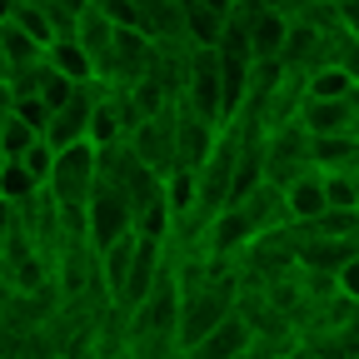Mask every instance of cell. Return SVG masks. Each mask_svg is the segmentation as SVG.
Returning a JSON list of instances; mask_svg holds the SVG:
<instances>
[{
  "mask_svg": "<svg viewBox=\"0 0 359 359\" xmlns=\"http://www.w3.org/2000/svg\"><path fill=\"white\" fill-rule=\"evenodd\" d=\"M309 130L299 120H280L264 130L259 140V160H264V180H275V185H290L294 175L314 170V150H309Z\"/></svg>",
  "mask_w": 359,
  "mask_h": 359,
  "instance_id": "cell-1",
  "label": "cell"
},
{
  "mask_svg": "<svg viewBox=\"0 0 359 359\" xmlns=\"http://www.w3.org/2000/svg\"><path fill=\"white\" fill-rule=\"evenodd\" d=\"M180 105L224 130V85H219V55H215V45H195L190 70H185V90H180Z\"/></svg>",
  "mask_w": 359,
  "mask_h": 359,
  "instance_id": "cell-2",
  "label": "cell"
},
{
  "mask_svg": "<svg viewBox=\"0 0 359 359\" xmlns=\"http://www.w3.org/2000/svg\"><path fill=\"white\" fill-rule=\"evenodd\" d=\"M45 190H50L55 205H85L90 190H95V145L80 140V145L55 150V165H50Z\"/></svg>",
  "mask_w": 359,
  "mask_h": 359,
  "instance_id": "cell-3",
  "label": "cell"
},
{
  "mask_svg": "<svg viewBox=\"0 0 359 359\" xmlns=\"http://www.w3.org/2000/svg\"><path fill=\"white\" fill-rule=\"evenodd\" d=\"M150 55H155V40L140 25H115V40H110V55L100 65V80L115 85V90H130L135 80L150 75Z\"/></svg>",
  "mask_w": 359,
  "mask_h": 359,
  "instance_id": "cell-4",
  "label": "cell"
},
{
  "mask_svg": "<svg viewBox=\"0 0 359 359\" xmlns=\"http://www.w3.org/2000/svg\"><path fill=\"white\" fill-rule=\"evenodd\" d=\"M130 230H135L130 200L115 185H95V190H90V200H85V240L95 245V250H105V245H115Z\"/></svg>",
  "mask_w": 359,
  "mask_h": 359,
  "instance_id": "cell-5",
  "label": "cell"
},
{
  "mask_svg": "<svg viewBox=\"0 0 359 359\" xmlns=\"http://www.w3.org/2000/svg\"><path fill=\"white\" fill-rule=\"evenodd\" d=\"M175 120H180V100H175L170 110L140 120V125L125 135V145L135 150V160L150 165L155 175H170V170H175Z\"/></svg>",
  "mask_w": 359,
  "mask_h": 359,
  "instance_id": "cell-6",
  "label": "cell"
},
{
  "mask_svg": "<svg viewBox=\"0 0 359 359\" xmlns=\"http://www.w3.org/2000/svg\"><path fill=\"white\" fill-rule=\"evenodd\" d=\"M255 320H250V309H230V314H224V320L215 325V330H205L190 349H185V359H240L250 344H255Z\"/></svg>",
  "mask_w": 359,
  "mask_h": 359,
  "instance_id": "cell-7",
  "label": "cell"
},
{
  "mask_svg": "<svg viewBox=\"0 0 359 359\" xmlns=\"http://www.w3.org/2000/svg\"><path fill=\"white\" fill-rule=\"evenodd\" d=\"M294 120L320 140V135H359V90L354 95H334V100H314L304 95Z\"/></svg>",
  "mask_w": 359,
  "mask_h": 359,
  "instance_id": "cell-8",
  "label": "cell"
},
{
  "mask_svg": "<svg viewBox=\"0 0 359 359\" xmlns=\"http://www.w3.org/2000/svg\"><path fill=\"white\" fill-rule=\"evenodd\" d=\"M95 85L100 80H80L75 95L60 110H50V125H45V145H50V150H65V145L90 140V105H95Z\"/></svg>",
  "mask_w": 359,
  "mask_h": 359,
  "instance_id": "cell-9",
  "label": "cell"
},
{
  "mask_svg": "<svg viewBox=\"0 0 359 359\" xmlns=\"http://www.w3.org/2000/svg\"><path fill=\"white\" fill-rule=\"evenodd\" d=\"M240 219L250 224V235H275V230H290V210H285V190L275 180H259L250 195L235 200Z\"/></svg>",
  "mask_w": 359,
  "mask_h": 359,
  "instance_id": "cell-10",
  "label": "cell"
},
{
  "mask_svg": "<svg viewBox=\"0 0 359 359\" xmlns=\"http://www.w3.org/2000/svg\"><path fill=\"white\" fill-rule=\"evenodd\" d=\"M165 264H170V245L140 235V250H135V259H130V280H125V294H120V314H130L135 304L150 294V285L165 275Z\"/></svg>",
  "mask_w": 359,
  "mask_h": 359,
  "instance_id": "cell-11",
  "label": "cell"
},
{
  "mask_svg": "<svg viewBox=\"0 0 359 359\" xmlns=\"http://www.w3.org/2000/svg\"><path fill=\"white\" fill-rule=\"evenodd\" d=\"M135 250H140V230H130V235H120L115 245L95 250V275H100V290H105V299H110L115 309H120V294H125V280H130Z\"/></svg>",
  "mask_w": 359,
  "mask_h": 359,
  "instance_id": "cell-12",
  "label": "cell"
},
{
  "mask_svg": "<svg viewBox=\"0 0 359 359\" xmlns=\"http://www.w3.org/2000/svg\"><path fill=\"white\" fill-rule=\"evenodd\" d=\"M285 190V210H290V224H309V219H320L330 205H325V175L320 170H304V175H294L290 185H280Z\"/></svg>",
  "mask_w": 359,
  "mask_h": 359,
  "instance_id": "cell-13",
  "label": "cell"
},
{
  "mask_svg": "<svg viewBox=\"0 0 359 359\" xmlns=\"http://www.w3.org/2000/svg\"><path fill=\"white\" fill-rule=\"evenodd\" d=\"M70 40H80V50L90 55V65H95V80H100V65H105V55H110V40H115V20L100 15V11H85Z\"/></svg>",
  "mask_w": 359,
  "mask_h": 359,
  "instance_id": "cell-14",
  "label": "cell"
},
{
  "mask_svg": "<svg viewBox=\"0 0 359 359\" xmlns=\"http://www.w3.org/2000/svg\"><path fill=\"white\" fill-rule=\"evenodd\" d=\"M45 65L60 70L65 80H95V65H90V55L80 50V40H50V50H45Z\"/></svg>",
  "mask_w": 359,
  "mask_h": 359,
  "instance_id": "cell-15",
  "label": "cell"
},
{
  "mask_svg": "<svg viewBox=\"0 0 359 359\" xmlns=\"http://www.w3.org/2000/svg\"><path fill=\"white\" fill-rule=\"evenodd\" d=\"M0 50H6L11 70H25V65L45 60V45H40L35 35H25V30H20L15 20H0Z\"/></svg>",
  "mask_w": 359,
  "mask_h": 359,
  "instance_id": "cell-16",
  "label": "cell"
},
{
  "mask_svg": "<svg viewBox=\"0 0 359 359\" xmlns=\"http://www.w3.org/2000/svg\"><path fill=\"white\" fill-rule=\"evenodd\" d=\"M35 190H45V185L25 170V160H6V165H0V200L20 205V200H30Z\"/></svg>",
  "mask_w": 359,
  "mask_h": 359,
  "instance_id": "cell-17",
  "label": "cell"
},
{
  "mask_svg": "<svg viewBox=\"0 0 359 359\" xmlns=\"http://www.w3.org/2000/svg\"><path fill=\"white\" fill-rule=\"evenodd\" d=\"M35 140H40V130H30L15 110H11L6 120H0V160H20Z\"/></svg>",
  "mask_w": 359,
  "mask_h": 359,
  "instance_id": "cell-18",
  "label": "cell"
},
{
  "mask_svg": "<svg viewBox=\"0 0 359 359\" xmlns=\"http://www.w3.org/2000/svg\"><path fill=\"white\" fill-rule=\"evenodd\" d=\"M25 35H35L40 45H45V50H50V40H55V30H50V20H45V6H40V0H20V11L11 15Z\"/></svg>",
  "mask_w": 359,
  "mask_h": 359,
  "instance_id": "cell-19",
  "label": "cell"
},
{
  "mask_svg": "<svg viewBox=\"0 0 359 359\" xmlns=\"http://www.w3.org/2000/svg\"><path fill=\"white\" fill-rule=\"evenodd\" d=\"M70 95H75V80H65L60 70H50V65L40 60V100L50 105V110H60Z\"/></svg>",
  "mask_w": 359,
  "mask_h": 359,
  "instance_id": "cell-20",
  "label": "cell"
},
{
  "mask_svg": "<svg viewBox=\"0 0 359 359\" xmlns=\"http://www.w3.org/2000/svg\"><path fill=\"white\" fill-rule=\"evenodd\" d=\"M30 130H40V140H45V125H50V105H45L40 95H15V105H11Z\"/></svg>",
  "mask_w": 359,
  "mask_h": 359,
  "instance_id": "cell-21",
  "label": "cell"
},
{
  "mask_svg": "<svg viewBox=\"0 0 359 359\" xmlns=\"http://www.w3.org/2000/svg\"><path fill=\"white\" fill-rule=\"evenodd\" d=\"M334 294H339V299H349V304H359V250L334 269Z\"/></svg>",
  "mask_w": 359,
  "mask_h": 359,
  "instance_id": "cell-22",
  "label": "cell"
},
{
  "mask_svg": "<svg viewBox=\"0 0 359 359\" xmlns=\"http://www.w3.org/2000/svg\"><path fill=\"white\" fill-rule=\"evenodd\" d=\"M20 160H25V170H30V175L40 180V185H45V180H50V165H55V150L45 145V140H35V145H30Z\"/></svg>",
  "mask_w": 359,
  "mask_h": 359,
  "instance_id": "cell-23",
  "label": "cell"
},
{
  "mask_svg": "<svg viewBox=\"0 0 359 359\" xmlns=\"http://www.w3.org/2000/svg\"><path fill=\"white\" fill-rule=\"evenodd\" d=\"M11 105H15V95H11V80H0V120L11 115Z\"/></svg>",
  "mask_w": 359,
  "mask_h": 359,
  "instance_id": "cell-24",
  "label": "cell"
},
{
  "mask_svg": "<svg viewBox=\"0 0 359 359\" xmlns=\"http://www.w3.org/2000/svg\"><path fill=\"white\" fill-rule=\"evenodd\" d=\"M349 185H354V210H359V165H349Z\"/></svg>",
  "mask_w": 359,
  "mask_h": 359,
  "instance_id": "cell-25",
  "label": "cell"
},
{
  "mask_svg": "<svg viewBox=\"0 0 359 359\" xmlns=\"http://www.w3.org/2000/svg\"><path fill=\"white\" fill-rule=\"evenodd\" d=\"M0 80H11V60H6V50H0Z\"/></svg>",
  "mask_w": 359,
  "mask_h": 359,
  "instance_id": "cell-26",
  "label": "cell"
},
{
  "mask_svg": "<svg viewBox=\"0 0 359 359\" xmlns=\"http://www.w3.org/2000/svg\"><path fill=\"white\" fill-rule=\"evenodd\" d=\"M349 359H359V344H349Z\"/></svg>",
  "mask_w": 359,
  "mask_h": 359,
  "instance_id": "cell-27",
  "label": "cell"
},
{
  "mask_svg": "<svg viewBox=\"0 0 359 359\" xmlns=\"http://www.w3.org/2000/svg\"><path fill=\"white\" fill-rule=\"evenodd\" d=\"M0 359H15V354H6V349H0Z\"/></svg>",
  "mask_w": 359,
  "mask_h": 359,
  "instance_id": "cell-28",
  "label": "cell"
},
{
  "mask_svg": "<svg viewBox=\"0 0 359 359\" xmlns=\"http://www.w3.org/2000/svg\"><path fill=\"white\" fill-rule=\"evenodd\" d=\"M0 165H6V160H0Z\"/></svg>",
  "mask_w": 359,
  "mask_h": 359,
  "instance_id": "cell-29",
  "label": "cell"
}]
</instances>
